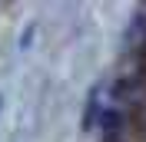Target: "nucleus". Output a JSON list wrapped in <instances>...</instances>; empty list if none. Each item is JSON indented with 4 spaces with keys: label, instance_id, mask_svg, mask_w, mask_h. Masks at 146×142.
Instances as JSON below:
<instances>
[{
    "label": "nucleus",
    "instance_id": "1",
    "mask_svg": "<svg viewBox=\"0 0 146 142\" xmlns=\"http://www.w3.org/2000/svg\"><path fill=\"white\" fill-rule=\"evenodd\" d=\"M106 86L103 83H96V86L86 93V109H83V129L86 132H93L96 126H100V119H103V112H106Z\"/></svg>",
    "mask_w": 146,
    "mask_h": 142
}]
</instances>
